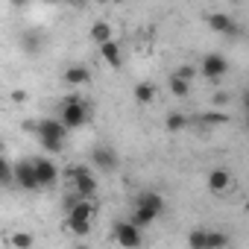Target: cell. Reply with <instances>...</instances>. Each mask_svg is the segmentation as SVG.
Instances as JSON below:
<instances>
[{
  "label": "cell",
  "instance_id": "6da1fadb",
  "mask_svg": "<svg viewBox=\"0 0 249 249\" xmlns=\"http://www.w3.org/2000/svg\"><path fill=\"white\" fill-rule=\"evenodd\" d=\"M30 132H36L38 144L47 150V156H56L65 150V138H68V126L59 117H41L38 123H30Z\"/></svg>",
  "mask_w": 249,
  "mask_h": 249
},
{
  "label": "cell",
  "instance_id": "7a4b0ae2",
  "mask_svg": "<svg viewBox=\"0 0 249 249\" xmlns=\"http://www.w3.org/2000/svg\"><path fill=\"white\" fill-rule=\"evenodd\" d=\"M164 208H167V202H164V196L159 194V191H141L138 196H135V202H132V214H129V220L135 223V226H141V229H147L150 223H156L161 214H164Z\"/></svg>",
  "mask_w": 249,
  "mask_h": 249
},
{
  "label": "cell",
  "instance_id": "3957f363",
  "mask_svg": "<svg viewBox=\"0 0 249 249\" xmlns=\"http://www.w3.org/2000/svg\"><path fill=\"white\" fill-rule=\"evenodd\" d=\"M68 129H79V126H85L88 123V117H91V111H88V103L82 100V97H76V94H71V97H65L62 100V106H59V114H56Z\"/></svg>",
  "mask_w": 249,
  "mask_h": 249
},
{
  "label": "cell",
  "instance_id": "277c9868",
  "mask_svg": "<svg viewBox=\"0 0 249 249\" xmlns=\"http://www.w3.org/2000/svg\"><path fill=\"white\" fill-rule=\"evenodd\" d=\"M111 237L120 249H141L144 246V229L135 226L132 220H117L111 226Z\"/></svg>",
  "mask_w": 249,
  "mask_h": 249
},
{
  "label": "cell",
  "instance_id": "5b68a950",
  "mask_svg": "<svg viewBox=\"0 0 249 249\" xmlns=\"http://www.w3.org/2000/svg\"><path fill=\"white\" fill-rule=\"evenodd\" d=\"M68 185H71L73 196H79V199H94L97 196V179L88 167H71L68 170Z\"/></svg>",
  "mask_w": 249,
  "mask_h": 249
},
{
  "label": "cell",
  "instance_id": "8992f818",
  "mask_svg": "<svg viewBox=\"0 0 249 249\" xmlns=\"http://www.w3.org/2000/svg\"><path fill=\"white\" fill-rule=\"evenodd\" d=\"M205 185H208V191H211L214 196H229V194L234 191L237 179H234L231 170H226V167H211L208 176H205Z\"/></svg>",
  "mask_w": 249,
  "mask_h": 249
},
{
  "label": "cell",
  "instance_id": "52a82bcc",
  "mask_svg": "<svg viewBox=\"0 0 249 249\" xmlns=\"http://www.w3.org/2000/svg\"><path fill=\"white\" fill-rule=\"evenodd\" d=\"M199 73L205 79H223L229 73V59L223 53H205L199 62Z\"/></svg>",
  "mask_w": 249,
  "mask_h": 249
},
{
  "label": "cell",
  "instance_id": "ba28073f",
  "mask_svg": "<svg viewBox=\"0 0 249 249\" xmlns=\"http://www.w3.org/2000/svg\"><path fill=\"white\" fill-rule=\"evenodd\" d=\"M15 185L24 188V191H41V182H38V173H36L33 159H21L15 164Z\"/></svg>",
  "mask_w": 249,
  "mask_h": 249
},
{
  "label": "cell",
  "instance_id": "9c48e42d",
  "mask_svg": "<svg viewBox=\"0 0 249 249\" xmlns=\"http://www.w3.org/2000/svg\"><path fill=\"white\" fill-rule=\"evenodd\" d=\"M88 159H91V164H94L97 170H103V173H111V170L120 167V159H117V153H114L108 144H97Z\"/></svg>",
  "mask_w": 249,
  "mask_h": 249
},
{
  "label": "cell",
  "instance_id": "30bf717a",
  "mask_svg": "<svg viewBox=\"0 0 249 249\" xmlns=\"http://www.w3.org/2000/svg\"><path fill=\"white\" fill-rule=\"evenodd\" d=\"M205 24L211 27V33H217V36H229V38L237 36V30H240L237 21H234L229 12H211V15L205 18Z\"/></svg>",
  "mask_w": 249,
  "mask_h": 249
},
{
  "label": "cell",
  "instance_id": "8fae6325",
  "mask_svg": "<svg viewBox=\"0 0 249 249\" xmlns=\"http://www.w3.org/2000/svg\"><path fill=\"white\" fill-rule=\"evenodd\" d=\"M33 164H36V173H38L41 188H53V185L59 182V167L53 164V159H50V156H36V159H33Z\"/></svg>",
  "mask_w": 249,
  "mask_h": 249
},
{
  "label": "cell",
  "instance_id": "7c38bea8",
  "mask_svg": "<svg viewBox=\"0 0 249 249\" xmlns=\"http://www.w3.org/2000/svg\"><path fill=\"white\" fill-rule=\"evenodd\" d=\"M68 217L94 223V217H97V199H79V196H73L68 202Z\"/></svg>",
  "mask_w": 249,
  "mask_h": 249
},
{
  "label": "cell",
  "instance_id": "4fadbf2b",
  "mask_svg": "<svg viewBox=\"0 0 249 249\" xmlns=\"http://www.w3.org/2000/svg\"><path fill=\"white\" fill-rule=\"evenodd\" d=\"M62 79H65V85L79 88V85H88V82H91V71H88L85 65H68L65 73H62Z\"/></svg>",
  "mask_w": 249,
  "mask_h": 249
},
{
  "label": "cell",
  "instance_id": "5bb4252c",
  "mask_svg": "<svg viewBox=\"0 0 249 249\" xmlns=\"http://www.w3.org/2000/svg\"><path fill=\"white\" fill-rule=\"evenodd\" d=\"M97 50H100L103 62H106L111 71H120V68H123V50H120L117 41H108V44H103V47H97Z\"/></svg>",
  "mask_w": 249,
  "mask_h": 249
},
{
  "label": "cell",
  "instance_id": "9a60e30c",
  "mask_svg": "<svg viewBox=\"0 0 249 249\" xmlns=\"http://www.w3.org/2000/svg\"><path fill=\"white\" fill-rule=\"evenodd\" d=\"M88 38H91V41H94L97 47H103V44L114 41L111 24H108V21H94V24H91V30H88Z\"/></svg>",
  "mask_w": 249,
  "mask_h": 249
},
{
  "label": "cell",
  "instance_id": "2e32d148",
  "mask_svg": "<svg viewBox=\"0 0 249 249\" xmlns=\"http://www.w3.org/2000/svg\"><path fill=\"white\" fill-rule=\"evenodd\" d=\"M191 123H194V117L191 114H185V111H170L167 117H164V129L167 132H182V129H188L191 126Z\"/></svg>",
  "mask_w": 249,
  "mask_h": 249
},
{
  "label": "cell",
  "instance_id": "e0dca14e",
  "mask_svg": "<svg viewBox=\"0 0 249 249\" xmlns=\"http://www.w3.org/2000/svg\"><path fill=\"white\" fill-rule=\"evenodd\" d=\"M132 94H135V103H141V106H150V103L156 100V94H159V88H156L153 82H138Z\"/></svg>",
  "mask_w": 249,
  "mask_h": 249
},
{
  "label": "cell",
  "instance_id": "ac0fdd59",
  "mask_svg": "<svg viewBox=\"0 0 249 249\" xmlns=\"http://www.w3.org/2000/svg\"><path fill=\"white\" fill-rule=\"evenodd\" d=\"M199 126H223V123H229V114L226 111H202L194 117Z\"/></svg>",
  "mask_w": 249,
  "mask_h": 249
},
{
  "label": "cell",
  "instance_id": "d6986e66",
  "mask_svg": "<svg viewBox=\"0 0 249 249\" xmlns=\"http://www.w3.org/2000/svg\"><path fill=\"white\" fill-rule=\"evenodd\" d=\"M33 243H36V237H33V231H12L9 234V246L12 249H33Z\"/></svg>",
  "mask_w": 249,
  "mask_h": 249
},
{
  "label": "cell",
  "instance_id": "ffe728a7",
  "mask_svg": "<svg viewBox=\"0 0 249 249\" xmlns=\"http://www.w3.org/2000/svg\"><path fill=\"white\" fill-rule=\"evenodd\" d=\"M188 249H208V229H191L188 231Z\"/></svg>",
  "mask_w": 249,
  "mask_h": 249
},
{
  "label": "cell",
  "instance_id": "44dd1931",
  "mask_svg": "<svg viewBox=\"0 0 249 249\" xmlns=\"http://www.w3.org/2000/svg\"><path fill=\"white\" fill-rule=\"evenodd\" d=\"M65 229H68L71 234H76V237H85V234H91V229H94V223H85V220H73V217H68V223H65Z\"/></svg>",
  "mask_w": 249,
  "mask_h": 249
},
{
  "label": "cell",
  "instance_id": "7402d4cb",
  "mask_svg": "<svg viewBox=\"0 0 249 249\" xmlns=\"http://www.w3.org/2000/svg\"><path fill=\"white\" fill-rule=\"evenodd\" d=\"M199 73V65H179V68H173L170 71V76H179V79H185V82H194V76Z\"/></svg>",
  "mask_w": 249,
  "mask_h": 249
},
{
  "label": "cell",
  "instance_id": "603a6c76",
  "mask_svg": "<svg viewBox=\"0 0 249 249\" xmlns=\"http://www.w3.org/2000/svg\"><path fill=\"white\" fill-rule=\"evenodd\" d=\"M170 94L173 97H179V100H185L188 94H191V82H185V79H179V76H170Z\"/></svg>",
  "mask_w": 249,
  "mask_h": 249
},
{
  "label": "cell",
  "instance_id": "cb8c5ba5",
  "mask_svg": "<svg viewBox=\"0 0 249 249\" xmlns=\"http://www.w3.org/2000/svg\"><path fill=\"white\" fill-rule=\"evenodd\" d=\"M229 246V234L220 229H208V249H226Z\"/></svg>",
  "mask_w": 249,
  "mask_h": 249
},
{
  "label": "cell",
  "instance_id": "d4e9b609",
  "mask_svg": "<svg viewBox=\"0 0 249 249\" xmlns=\"http://www.w3.org/2000/svg\"><path fill=\"white\" fill-rule=\"evenodd\" d=\"M0 173H3V185H6V188H12V185H15V164H12L9 159L0 161Z\"/></svg>",
  "mask_w": 249,
  "mask_h": 249
},
{
  "label": "cell",
  "instance_id": "484cf974",
  "mask_svg": "<svg viewBox=\"0 0 249 249\" xmlns=\"http://www.w3.org/2000/svg\"><path fill=\"white\" fill-rule=\"evenodd\" d=\"M240 108H243V114H249V88H243V94H240Z\"/></svg>",
  "mask_w": 249,
  "mask_h": 249
},
{
  "label": "cell",
  "instance_id": "4316f807",
  "mask_svg": "<svg viewBox=\"0 0 249 249\" xmlns=\"http://www.w3.org/2000/svg\"><path fill=\"white\" fill-rule=\"evenodd\" d=\"M12 100H15V103H24V100H27V94H24V91H15V94H12Z\"/></svg>",
  "mask_w": 249,
  "mask_h": 249
},
{
  "label": "cell",
  "instance_id": "83f0119b",
  "mask_svg": "<svg viewBox=\"0 0 249 249\" xmlns=\"http://www.w3.org/2000/svg\"><path fill=\"white\" fill-rule=\"evenodd\" d=\"M243 126H246V132H249V114H243Z\"/></svg>",
  "mask_w": 249,
  "mask_h": 249
},
{
  "label": "cell",
  "instance_id": "f1b7e54d",
  "mask_svg": "<svg viewBox=\"0 0 249 249\" xmlns=\"http://www.w3.org/2000/svg\"><path fill=\"white\" fill-rule=\"evenodd\" d=\"M73 249H91V246H88V243H76Z\"/></svg>",
  "mask_w": 249,
  "mask_h": 249
}]
</instances>
